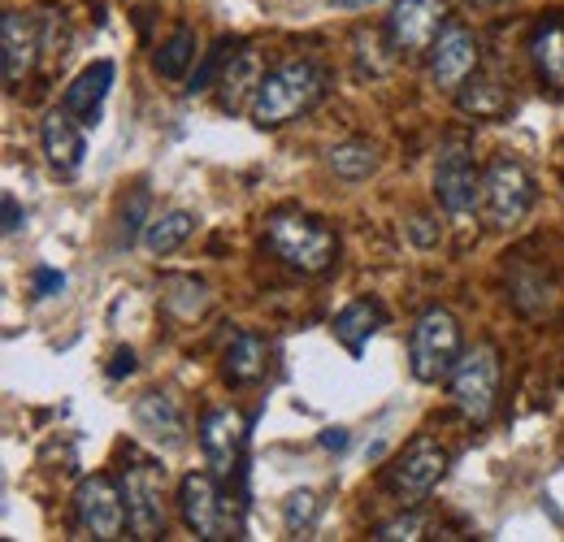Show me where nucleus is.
<instances>
[{"label": "nucleus", "instance_id": "nucleus-9", "mask_svg": "<svg viewBox=\"0 0 564 542\" xmlns=\"http://www.w3.org/2000/svg\"><path fill=\"white\" fill-rule=\"evenodd\" d=\"M74 530L83 539L113 542L127 539L131 521H127V499H122V481L105 474H91L78 481L74 490Z\"/></svg>", "mask_w": 564, "mask_h": 542}, {"label": "nucleus", "instance_id": "nucleus-26", "mask_svg": "<svg viewBox=\"0 0 564 542\" xmlns=\"http://www.w3.org/2000/svg\"><path fill=\"white\" fill-rule=\"evenodd\" d=\"M161 304L174 313V317H200L209 308V286L200 278H187V273H174L165 278L161 286Z\"/></svg>", "mask_w": 564, "mask_h": 542}, {"label": "nucleus", "instance_id": "nucleus-10", "mask_svg": "<svg viewBox=\"0 0 564 542\" xmlns=\"http://www.w3.org/2000/svg\"><path fill=\"white\" fill-rule=\"evenodd\" d=\"M122 499H127V521H131V539L156 542L165 539V469L152 460H135L122 469Z\"/></svg>", "mask_w": 564, "mask_h": 542}, {"label": "nucleus", "instance_id": "nucleus-17", "mask_svg": "<svg viewBox=\"0 0 564 542\" xmlns=\"http://www.w3.org/2000/svg\"><path fill=\"white\" fill-rule=\"evenodd\" d=\"M131 416H135V425L143 430V438H152L165 452H174V447L187 443L183 408H178V400L170 391H148V395H140L135 408H131Z\"/></svg>", "mask_w": 564, "mask_h": 542}, {"label": "nucleus", "instance_id": "nucleus-28", "mask_svg": "<svg viewBox=\"0 0 564 542\" xmlns=\"http://www.w3.org/2000/svg\"><path fill=\"white\" fill-rule=\"evenodd\" d=\"M369 539H373V542H413V539H425V517L417 512V508H404L400 517H391V521L373 525V530H369Z\"/></svg>", "mask_w": 564, "mask_h": 542}, {"label": "nucleus", "instance_id": "nucleus-14", "mask_svg": "<svg viewBox=\"0 0 564 542\" xmlns=\"http://www.w3.org/2000/svg\"><path fill=\"white\" fill-rule=\"evenodd\" d=\"M44 57V31H40V13H0V74L4 87L13 91L18 83L31 78V69Z\"/></svg>", "mask_w": 564, "mask_h": 542}, {"label": "nucleus", "instance_id": "nucleus-21", "mask_svg": "<svg viewBox=\"0 0 564 542\" xmlns=\"http://www.w3.org/2000/svg\"><path fill=\"white\" fill-rule=\"evenodd\" d=\"M456 109L460 113H469V118H478V122H495V118H503L508 109H512V96H508V87H503V78H495V74H474L456 96Z\"/></svg>", "mask_w": 564, "mask_h": 542}, {"label": "nucleus", "instance_id": "nucleus-7", "mask_svg": "<svg viewBox=\"0 0 564 542\" xmlns=\"http://www.w3.org/2000/svg\"><path fill=\"white\" fill-rule=\"evenodd\" d=\"M434 200L447 217L465 221L482 204V170L474 161V148L465 139H447L434 156Z\"/></svg>", "mask_w": 564, "mask_h": 542}, {"label": "nucleus", "instance_id": "nucleus-19", "mask_svg": "<svg viewBox=\"0 0 564 542\" xmlns=\"http://www.w3.org/2000/svg\"><path fill=\"white\" fill-rule=\"evenodd\" d=\"M265 369H270V343L257 330H235V339L221 351V378L230 387H252L265 378Z\"/></svg>", "mask_w": 564, "mask_h": 542}, {"label": "nucleus", "instance_id": "nucleus-32", "mask_svg": "<svg viewBox=\"0 0 564 542\" xmlns=\"http://www.w3.org/2000/svg\"><path fill=\"white\" fill-rule=\"evenodd\" d=\"M425 221H430V217H425V213H417V217L409 221V235H413V243H417V248H434V243H438V226L430 230Z\"/></svg>", "mask_w": 564, "mask_h": 542}, {"label": "nucleus", "instance_id": "nucleus-37", "mask_svg": "<svg viewBox=\"0 0 564 542\" xmlns=\"http://www.w3.org/2000/svg\"><path fill=\"white\" fill-rule=\"evenodd\" d=\"M335 9H365V4H373V0H330Z\"/></svg>", "mask_w": 564, "mask_h": 542}, {"label": "nucleus", "instance_id": "nucleus-29", "mask_svg": "<svg viewBox=\"0 0 564 542\" xmlns=\"http://www.w3.org/2000/svg\"><path fill=\"white\" fill-rule=\"evenodd\" d=\"M235 53H239V44H235V40H221V44H217V53H213V57H205V66L192 74L187 91H209L213 83L221 78V69H226V62H230Z\"/></svg>", "mask_w": 564, "mask_h": 542}, {"label": "nucleus", "instance_id": "nucleus-27", "mask_svg": "<svg viewBox=\"0 0 564 542\" xmlns=\"http://www.w3.org/2000/svg\"><path fill=\"white\" fill-rule=\"evenodd\" d=\"M317 517H322V499H317V490H291L286 499H282V525H286V534L291 539H300V534H308L313 525H317Z\"/></svg>", "mask_w": 564, "mask_h": 542}, {"label": "nucleus", "instance_id": "nucleus-3", "mask_svg": "<svg viewBox=\"0 0 564 542\" xmlns=\"http://www.w3.org/2000/svg\"><path fill=\"white\" fill-rule=\"evenodd\" d=\"M178 512L187 521V530L205 542L221 539H248V521H243V499L226 490V481L213 474H187L178 481Z\"/></svg>", "mask_w": 564, "mask_h": 542}, {"label": "nucleus", "instance_id": "nucleus-8", "mask_svg": "<svg viewBox=\"0 0 564 542\" xmlns=\"http://www.w3.org/2000/svg\"><path fill=\"white\" fill-rule=\"evenodd\" d=\"M447 387H452V404L474 425H487L495 416V404H499V351L491 343H474L460 356V365L452 369Z\"/></svg>", "mask_w": 564, "mask_h": 542}, {"label": "nucleus", "instance_id": "nucleus-22", "mask_svg": "<svg viewBox=\"0 0 564 542\" xmlns=\"http://www.w3.org/2000/svg\"><path fill=\"white\" fill-rule=\"evenodd\" d=\"M382 322H387V313H382L378 300H352V304L330 322V330H335V339L344 343L352 356H360L365 343L382 330Z\"/></svg>", "mask_w": 564, "mask_h": 542}, {"label": "nucleus", "instance_id": "nucleus-4", "mask_svg": "<svg viewBox=\"0 0 564 542\" xmlns=\"http://www.w3.org/2000/svg\"><path fill=\"white\" fill-rule=\"evenodd\" d=\"M465 356V335L460 322L447 308H425L409 330V369L425 387H438L452 378V369Z\"/></svg>", "mask_w": 564, "mask_h": 542}, {"label": "nucleus", "instance_id": "nucleus-12", "mask_svg": "<svg viewBox=\"0 0 564 542\" xmlns=\"http://www.w3.org/2000/svg\"><path fill=\"white\" fill-rule=\"evenodd\" d=\"M430 57V83L447 96H456L478 69H482V40L465 26V22H447L443 35L434 40V48L425 53Z\"/></svg>", "mask_w": 564, "mask_h": 542}, {"label": "nucleus", "instance_id": "nucleus-18", "mask_svg": "<svg viewBox=\"0 0 564 542\" xmlns=\"http://www.w3.org/2000/svg\"><path fill=\"white\" fill-rule=\"evenodd\" d=\"M261 78H265V66H261V53L257 48H239L226 69H221V78H217V105H221V113H248L252 109V100H257V87H261Z\"/></svg>", "mask_w": 564, "mask_h": 542}, {"label": "nucleus", "instance_id": "nucleus-13", "mask_svg": "<svg viewBox=\"0 0 564 542\" xmlns=\"http://www.w3.org/2000/svg\"><path fill=\"white\" fill-rule=\"evenodd\" d=\"M447 26V0H395L387 13V40L400 57H422Z\"/></svg>", "mask_w": 564, "mask_h": 542}, {"label": "nucleus", "instance_id": "nucleus-30", "mask_svg": "<svg viewBox=\"0 0 564 542\" xmlns=\"http://www.w3.org/2000/svg\"><path fill=\"white\" fill-rule=\"evenodd\" d=\"M40 31H44V53H53V57H66L70 53V22L62 13L44 9L40 13Z\"/></svg>", "mask_w": 564, "mask_h": 542}, {"label": "nucleus", "instance_id": "nucleus-34", "mask_svg": "<svg viewBox=\"0 0 564 542\" xmlns=\"http://www.w3.org/2000/svg\"><path fill=\"white\" fill-rule=\"evenodd\" d=\"M22 221H26V213H22L18 200L4 192V235H18V230H22Z\"/></svg>", "mask_w": 564, "mask_h": 542}, {"label": "nucleus", "instance_id": "nucleus-25", "mask_svg": "<svg viewBox=\"0 0 564 542\" xmlns=\"http://www.w3.org/2000/svg\"><path fill=\"white\" fill-rule=\"evenodd\" d=\"M196 57H200V35H196L192 26H178V31L152 53V69H156L165 83H183L187 69L196 66Z\"/></svg>", "mask_w": 564, "mask_h": 542}, {"label": "nucleus", "instance_id": "nucleus-11", "mask_svg": "<svg viewBox=\"0 0 564 542\" xmlns=\"http://www.w3.org/2000/svg\"><path fill=\"white\" fill-rule=\"evenodd\" d=\"M196 438H200L205 465L226 486L243 474V452H248V421H243V412H235V408H209L200 416V425H196Z\"/></svg>", "mask_w": 564, "mask_h": 542}, {"label": "nucleus", "instance_id": "nucleus-6", "mask_svg": "<svg viewBox=\"0 0 564 542\" xmlns=\"http://www.w3.org/2000/svg\"><path fill=\"white\" fill-rule=\"evenodd\" d=\"M447 465H452V456H447V447L438 443V438H430V434H417L391 465H387V495L400 503V508H422L425 499L434 495V486L447 477Z\"/></svg>", "mask_w": 564, "mask_h": 542}, {"label": "nucleus", "instance_id": "nucleus-1", "mask_svg": "<svg viewBox=\"0 0 564 542\" xmlns=\"http://www.w3.org/2000/svg\"><path fill=\"white\" fill-rule=\"evenodd\" d=\"M326 96V69L317 66L313 57H291L282 66L265 69L261 87H257V100L248 109L252 127L261 131H279L286 122L313 113Z\"/></svg>", "mask_w": 564, "mask_h": 542}, {"label": "nucleus", "instance_id": "nucleus-5", "mask_svg": "<svg viewBox=\"0 0 564 542\" xmlns=\"http://www.w3.org/2000/svg\"><path fill=\"white\" fill-rule=\"evenodd\" d=\"M534 208V174L517 161V156H495L482 170V204L478 217L487 221V230H517Z\"/></svg>", "mask_w": 564, "mask_h": 542}, {"label": "nucleus", "instance_id": "nucleus-2", "mask_svg": "<svg viewBox=\"0 0 564 542\" xmlns=\"http://www.w3.org/2000/svg\"><path fill=\"white\" fill-rule=\"evenodd\" d=\"M261 243L270 257H279L282 265L295 273H326L339 261V235L326 221L295 213V208H279L265 217Z\"/></svg>", "mask_w": 564, "mask_h": 542}, {"label": "nucleus", "instance_id": "nucleus-36", "mask_svg": "<svg viewBox=\"0 0 564 542\" xmlns=\"http://www.w3.org/2000/svg\"><path fill=\"white\" fill-rule=\"evenodd\" d=\"M348 443V434L344 430H335V434H322V447H344Z\"/></svg>", "mask_w": 564, "mask_h": 542}, {"label": "nucleus", "instance_id": "nucleus-33", "mask_svg": "<svg viewBox=\"0 0 564 542\" xmlns=\"http://www.w3.org/2000/svg\"><path fill=\"white\" fill-rule=\"evenodd\" d=\"M66 286V273H57V270H35V295L44 300V295H57Z\"/></svg>", "mask_w": 564, "mask_h": 542}, {"label": "nucleus", "instance_id": "nucleus-23", "mask_svg": "<svg viewBox=\"0 0 564 542\" xmlns=\"http://www.w3.org/2000/svg\"><path fill=\"white\" fill-rule=\"evenodd\" d=\"M196 235V213H187V208H165V213H156L148 226H143V248H148V257H170V252H178L187 239Z\"/></svg>", "mask_w": 564, "mask_h": 542}, {"label": "nucleus", "instance_id": "nucleus-15", "mask_svg": "<svg viewBox=\"0 0 564 542\" xmlns=\"http://www.w3.org/2000/svg\"><path fill=\"white\" fill-rule=\"evenodd\" d=\"M40 148H44V161L62 178H70V174L83 170V161H87V136H83V122L74 118L66 105L53 109V113H44V122H40Z\"/></svg>", "mask_w": 564, "mask_h": 542}, {"label": "nucleus", "instance_id": "nucleus-16", "mask_svg": "<svg viewBox=\"0 0 564 542\" xmlns=\"http://www.w3.org/2000/svg\"><path fill=\"white\" fill-rule=\"evenodd\" d=\"M530 66H534V78L552 91V96H564V9H552L534 22L530 40Z\"/></svg>", "mask_w": 564, "mask_h": 542}, {"label": "nucleus", "instance_id": "nucleus-35", "mask_svg": "<svg viewBox=\"0 0 564 542\" xmlns=\"http://www.w3.org/2000/svg\"><path fill=\"white\" fill-rule=\"evenodd\" d=\"M122 373H135V351L131 347H118V356L109 365V378H122Z\"/></svg>", "mask_w": 564, "mask_h": 542}, {"label": "nucleus", "instance_id": "nucleus-24", "mask_svg": "<svg viewBox=\"0 0 564 542\" xmlns=\"http://www.w3.org/2000/svg\"><path fill=\"white\" fill-rule=\"evenodd\" d=\"M326 165H330V174H335L339 183H365V178L378 174L382 152H378V143H369V139H344V143H330Z\"/></svg>", "mask_w": 564, "mask_h": 542}, {"label": "nucleus", "instance_id": "nucleus-20", "mask_svg": "<svg viewBox=\"0 0 564 542\" xmlns=\"http://www.w3.org/2000/svg\"><path fill=\"white\" fill-rule=\"evenodd\" d=\"M109 91H113V62H91V66L78 69V78L62 96V105L70 109L83 127H96L100 122V105H105Z\"/></svg>", "mask_w": 564, "mask_h": 542}, {"label": "nucleus", "instance_id": "nucleus-31", "mask_svg": "<svg viewBox=\"0 0 564 542\" xmlns=\"http://www.w3.org/2000/svg\"><path fill=\"white\" fill-rule=\"evenodd\" d=\"M143 208H148V192H135V196H131V208L122 213V239H127V243H135V239H140Z\"/></svg>", "mask_w": 564, "mask_h": 542}]
</instances>
